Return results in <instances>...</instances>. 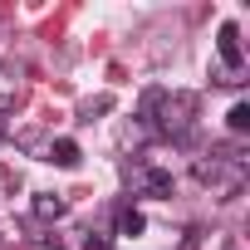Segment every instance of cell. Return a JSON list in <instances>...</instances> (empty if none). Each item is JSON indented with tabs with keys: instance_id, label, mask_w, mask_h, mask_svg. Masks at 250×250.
Here are the masks:
<instances>
[{
	"instance_id": "cell-3",
	"label": "cell",
	"mask_w": 250,
	"mask_h": 250,
	"mask_svg": "<svg viewBox=\"0 0 250 250\" xmlns=\"http://www.w3.org/2000/svg\"><path fill=\"white\" fill-rule=\"evenodd\" d=\"M123 182H128L133 196H152V201H167L177 191V177L162 167H147V162H123Z\"/></svg>"
},
{
	"instance_id": "cell-11",
	"label": "cell",
	"mask_w": 250,
	"mask_h": 250,
	"mask_svg": "<svg viewBox=\"0 0 250 250\" xmlns=\"http://www.w3.org/2000/svg\"><path fill=\"white\" fill-rule=\"evenodd\" d=\"M83 250H113V240H103V235H83Z\"/></svg>"
},
{
	"instance_id": "cell-4",
	"label": "cell",
	"mask_w": 250,
	"mask_h": 250,
	"mask_svg": "<svg viewBox=\"0 0 250 250\" xmlns=\"http://www.w3.org/2000/svg\"><path fill=\"white\" fill-rule=\"evenodd\" d=\"M216 54H221V64H226V74H245V49H240V25L235 20H226L221 30H216Z\"/></svg>"
},
{
	"instance_id": "cell-7",
	"label": "cell",
	"mask_w": 250,
	"mask_h": 250,
	"mask_svg": "<svg viewBox=\"0 0 250 250\" xmlns=\"http://www.w3.org/2000/svg\"><path fill=\"white\" fill-rule=\"evenodd\" d=\"M30 211H35L40 221H59V216L69 211V201H64L59 191H35V201H30Z\"/></svg>"
},
{
	"instance_id": "cell-1",
	"label": "cell",
	"mask_w": 250,
	"mask_h": 250,
	"mask_svg": "<svg viewBox=\"0 0 250 250\" xmlns=\"http://www.w3.org/2000/svg\"><path fill=\"white\" fill-rule=\"evenodd\" d=\"M138 123H147L152 138L191 143V133H196V93H187V88H147L138 98Z\"/></svg>"
},
{
	"instance_id": "cell-2",
	"label": "cell",
	"mask_w": 250,
	"mask_h": 250,
	"mask_svg": "<svg viewBox=\"0 0 250 250\" xmlns=\"http://www.w3.org/2000/svg\"><path fill=\"white\" fill-rule=\"evenodd\" d=\"M196 182L201 187H211L221 201H230V196H240V187H245V162H226V157H216V152H206V157H196Z\"/></svg>"
},
{
	"instance_id": "cell-8",
	"label": "cell",
	"mask_w": 250,
	"mask_h": 250,
	"mask_svg": "<svg viewBox=\"0 0 250 250\" xmlns=\"http://www.w3.org/2000/svg\"><path fill=\"white\" fill-rule=\"evenodd\" d=\"M143 143H152V128H147V123H128V128H123V147H143Z\"/></svg>"
},
{
	"instance_id": "cell-10",
	"label": "cell",
	"mask_w": 250,
	"mask_h": 250,
	"mask_svg": "<svg viewBox=\"0 0 250 250\" xmlns=\"http://www.w3.org/2000/svg\"><path fill=\"white\" fill-rule=\"evenodd\" d=\"M108 108H113V98L103 93V98H93V103H83V118H79V123H93V118H98V113H108Z\"/></svg>"
},
{
	"instance_id": "cell-9",
	"label": "cell",
	"mask_w": 250,
	"mask_h": 250,
	"mask_svg": "<svg viewBox=\"0 0 250 250\" xmlns=\"http://www.w3.org/2000/svg\"><path fill=\"white\" fill-rule=\"evenodd\" d=\"M226 123H230V133H245V128H250V103H245V98H240V103H230Z\"/></svg>"
},
{
	"instance_id": "cell-6",
	"label": "cell",
	"mask_w": 250,
	"mask_h": 250,
	"mask_svg": "<svg viewBox=\"0 0 250 250\" xmlns=\"http://www.w3.org/2000/svg\"><path fill=\"white\" fill-rule=\"evenodd\" d=\"M79 143L74 138H49V147H44V162H54V167H79Z\"/></svg>"
},
{
	"instance_id": "cell-5",
	"label": "cell",
	"mask_w": 250,
	"mask_h": 250,
	"mask_svg": "<svg viewBox=\"0 0 250 250\" xmlns=\"http://www.w3.org/2000/svg\"><path fill=\"white\" fill-rule=\"evenodd\" d=\"M113 230H118V235H128V240H138V235L147 230V221H143V211H138L133 201H123V206L113 211Z\"/></svg>"
}]
</instances>
